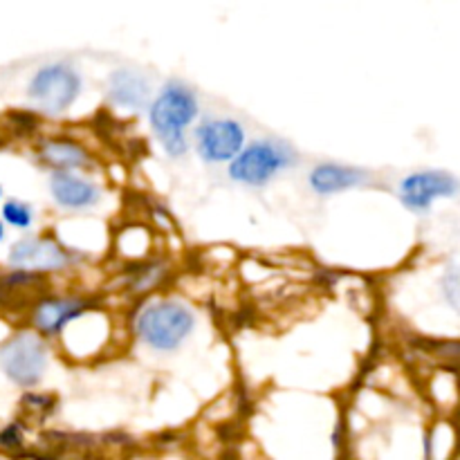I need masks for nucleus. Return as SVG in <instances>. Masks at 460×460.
Listing matches in <instances>:
<instances>
[{"mask_svg":"<svg viewBox=\"0 0 460 460\" xmlns=\"http://www.w3.org/2000/svg\"><path fill=\"white\" fill-rule=\"evenodd\" d=\"M193 328V314L175 301L153 304L139 314V337L155 350H173L187 340Z\"/></svg>","mask_w":460,"mask_h":460,"instance_id":"f03ea898","label":"nucleus"},{"mask_svg":"<svg viewBox=\"0 0 460 460\" xmlns=\"http://www.w3.org/2000/svg\"><path fill=\"white\" fill-rule=\"evenodd\" d=\"M0 362H3V371L9 380L16 382L18 386H34L43 377L48 353H45V346L39 335L21 332L4 346Z\"/></svg>","mask_w":460,"mask_h":460,"instance_id":"20e7f679","label":"nucleus"},{"mask_svg":"<svg viewBox=\"0 0 460 460\" xmlns=\"http://www.w3.org/2000/svg\"><path fill=\"white\" fill-rule=\"evenodd\" d=\"M9 263L22 272H49L67 265V254L49 238H27L9 252Z\"/></svg>","mask_w":460,"mask_h":460,"instance_id":"6e6552de","label":"nucleus"},{"mask_svg":"<svg viewBox=\"0 0 460 460\" xmlns=\"http://www.w3.org/2000/svg\"><path fill=\"white\" fill-rule=\"evenodd\" d=\"M364 182H367V173H362L358 169H350V166L322 164L317 169H313V173H310V187L317 193L344 191V189L359 187Z\"/></svg>","mask_w":460,"mask_h":460,"instance_id":"9d476101","label":"nucleus"},{"mask_svg":"<svg viewBox=\"0 0 460 460\" xmlns=\"http://www.w3.org/2000/svg\"><path fill=\"white\" fill-rule=\"evenodd\" d=\"M458 193V180L443 171H422L402 180L400 184V198L404 207L413 211L429 209L431 202L438 198H449Z\"/></svg>","mask_w":460,"mask_h":460,"instance_id":"423d86ee","label":"nucleus"},{"mask_svg":"<svg viewBox=\"0 0 460 460\" xmlns=\"http://www.w3.org/2000/svg\"><path fill=\"white\" fill-rule=\"evenodd\" d=\"M0 196H3V189H0Z\"/></svg>","mask_w":460,"mask_h":460,"instance_id":"dca6fc26","label":"nucleus"},{"mask_svg":"<svg viewBox=\"0 0 460 460\" xmlns=\"http://www.w3.org/2000/svg\"><path fill=\"white\" fill-rule=\"evenodd\" d=\"M198 112L196 94L182 84H169L151 106V126L160 137L162 146L171 155H182L187 151L184 128L191 124Z\"/></svg>","mask_w":460,"mask_h":460,"instance_id":"f257e3e1","label":"nucleus"},{"mask_svg":"<svg viewBox=\"0 0 460 460\" xmlns=\"http://www.w3.org/2000/svg\"><path fill=\"white\" fill-rule=\"evenodd\" d=\"M43 157L49 164L58 166V169H76V166L85 164V153L81 151L76 144L70 142H48L43 146Z\"/></svg>","mask_w":460,"mask_h":460,"instance_id":"ddd939ff","label":"nucleus"},{"mask_svg":"<svg viewBox=\"0 0 460 460\" xmlns=\"http://www.w3.org/2000/svg\"><path fill=\"white\" fill-rule=\"evenodd\" d=\"M52 196L58 205L67 207V209H84L99 200V191L94 184L70 173H54Z\"/></svg>","mask_w":460,"mask_h":460,"instance_id":"1a4fd4ad","label":"nucleus"},{"mask_svg":"<svg viewBox=\"0 0 460 460\" xmlns=\"http://www.w3.org/2000/svg\"><path fill=\"white\" fill-rule=\"evenodd\" d=\"M81 310H84V304L75 299L43 301L34 313V326L39 328L40 332H45V335H57L58 331L66 328V323H70L72 319L79 317Z\"/></svg>","mask_w":460,"mask_h":460,"instance_id":"9b49d317","label":"nucleus"},{"mask_svg":"<svg viewBox=\"0 0 460 460\" xmlns=\"http://www.w3.org/2000/svg\"><path fill=\"white\" fill-rule=\"evenodd\" d=\"M3 236H4V227H3V223H0V241H3Z\"/></svg>","mask_w":460,"mask_h":460,"instance_id":"2eb2a0df","label":"nucleus"},{"mask_svg":"<svg viewBox=\"0 0 460 460\" xmlns=\"http://www.w3.org/2000/svg\"><path fill=\"white\" fill-rule=\"evenodd\" d=\"M198 139V151L205 157L207 162H225L236 157V153L241 151L243 133L241 124L234 119H214L205 121V124L198 128L196 133Z\"/></svg>","mask_w":460,"mask_h":460,"instance_id":"0eeeda50","label":"nucleus"},{"mask_svg":"<svg viewBox=\"0 0 460 460\" xmlns=\"http://www.w3.org/2000/svg\"><path fill=\"white\" fill-rule=\"evenodd\" d=\"M111 99L119 106L139 108L148 102V84L144 76H139L133 70H119L111 76L108 85Z\"/></svg>","mask_w":460,"mask_h":460,"instance_id":"f8f14e48","label":"nucleus"},{"mask_svg":"<svg viewBox=\"0 0 460 460\" xmlns=\"http://www.w3.org/2000/svg\"><path fill=\"white\" fill-rule=\"evenodd\" d=\"M3 218L7 220L12 227L27 229L31 225V220H34V214H31L30 205H25V202L9 200L7 205L3 207Z\"/></svg>","mask_w":460,"mask_h":460,"instance_id":"4468645a","label":"nucleus"},{"mask_svg":"<svg viewBox=\"0 0 460 460\" xmlns=\"http://www.w3.org/2000/svg\"><path fill=\"white\" fill-rule=\"evenodd\" d=\"M81 88V79L75 67L66 63L40 67L30 84V97L43 108L45 112H63L76 99Z\"/></svg>","mask_w":460,"mask_h":460,"instance_id":"39448f33","label":"nucleus"},{"mask_svg":"<svg viewBox=\"0 0 460 460\" xmlns=\"http://www.w3.org/2000/svg\"><path fill=\"white\" fill-rule=\"evenodd\" d=\"M295 162V155L279 142H254L250 148L234 157L229 175L243 184H265L281 169Z\"/></svg>","mask_w":460,"mask_h":460,"instance_id":"7ed1b4c3","label":"nucleus"}]
</instances>
